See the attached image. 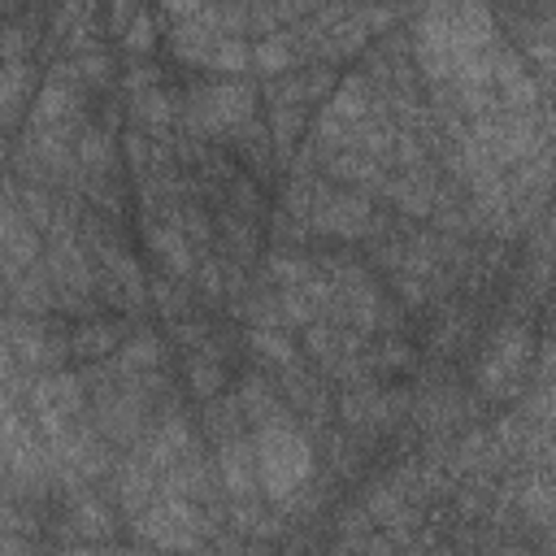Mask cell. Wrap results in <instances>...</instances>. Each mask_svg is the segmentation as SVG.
Instances as JSON below:
<instances>
[{
    "label": "cell",
    "instance_id": "obj_16",
    "mask_svg": "<svg viewBox=\"0 0 556 556\" xmlns=\"http://www.w3.org/2000/svg\"><path fill=\"white\" fill-rule=\"evenodd\" d=\"M534 374H539L543 382H556V334H552L543 348H534Z\"/></svg>",
    "mask_w": 556,
    "mask_h": 556
},
{
    "label": "cell",
    "instance_id": "obj_7",
    "mask_svg": "<svg viewBox=\"0 0 556 556\" xmlns=\"http://www.w3.org/2000/svg\"><path fill=\"white\" fill-rule=\"evenodd\" d=\"M161 361H165V348L152 330H135L122 339V348L113 352V369L122 378H139V382H156L161 378Z\"/></svg>",
    "mask_w": 556,
    "mask_h": 556
},
{
    "label": "cell",
    "instance_id": "obj_5",
    "mask_svg": "<svg viewBox=\"0 0 556 556\" xmlns=\"http://www.w3.org/2000/svg\"><path fill=\"white\" fill-rule=\"evenodd\" d=\"M217 469H222V486L230 491V500L248 504L261 486V469H256V443L235 430V434H222L217 439Z\"/></svg>",
    "mask_w": 556,
    "mask_h": 556
},
{
    "label": "cell",
    "instance_id": "obj_10",
    "mask_svg": "<svg viewBox=\"0 0 556 556\" xmlns=\"http://www.w3.org/2000/svg\"><path fill=\"white\" fill-rule=\"evenodd\" d=\"M387 413H391V400L374 387H356L343 400V421L348 426H378V421H387Z\"/></svg>",
    "mask_w": 556,
    "mask_h": 556
},
{
    "label": "cell",
    "instance_id": "obj_8",
    "mask_svg": "<svg viewBox=\"0 0 556 556\" xmlns=\"http://www.w3.org/2000/svg\"><path fill=\"white\" fill-rule=\"evenodd\" d=\"M122 339H126V330L117 326V321H104V317H87V321H78L70 334H65V343H70V356H78V361H104V356H113L117 348H122Z\"/></svg>",
    "mask_w": 556,
    "mask_h": 556
},
{
    "label": "cell",
    "instance_id": "obj_1",
    "mask_svg": "<svg viewBox=\"0 0 556 556\" xmlns=\"http://www.w3.org/2000/svg\"><path fill=\"white\" fill-rule=\"evenodd\" d=\"M252 443H256L261 491L274 504H287L291 495H300V486L313 478V443H308V434L295 421H287V413H274V417L252 426Z\"/></svg>",
    "mask_w": 556,
    "mask_h": 556
},
{
    "label": "cell",
    "instance_id": "obj_2",
    "mask_svg": "<svg viewBox=\"0 0 556 556\" xmlns=\"http://www.w3.org/2000/svg\"><path fill=\"white\" fill-rule=\"evenodd\" d=\"M530 361H534L530 330L521 321H504L486 339V348L478 356V369H473V382L491 400H513V395H521V378H526Z\"/></svg>",
    "mask_w": 556,
    "mask_h": 556
},
{
    "label": "cell",
    "instance_id": "obj_12",
    "mask_svg": "<svg viewBox=\"0 0 556 556\" xmlns=\"http://www.w3.org/2000/svg\"><path fill=\"white\" fill-rule=\"evenodd\" d=\"M252 352L274 369H295V348L278 326H252Z\"/></svg>",
    "mask_w": 556,
    "mask_h": 556
},
{
    "label": "cell",
    "instance_id": "obj_11",
    "mask_svg": "<svg viewBox=\"0 0 556 556\" xmlns=\"http://www.w3.org/2000/svg\"><path fill=\"white\" fill-rule=\"evenodd\" d=\"M521 508H526L534 521H556V469L534 473V478L521 486Z\"/></svg>",
    "mask_w": 556,
    "mask_h": 556
},
{
    "label": "cell",
    "instance_id": "obj_14",
    "mask_svg": "<svg viewBox=\"0 0 556 556\" xmlns=\"http://www.w3.org/2000/svg\"><path fill=\"white\" fill-rule=\"evenodd\" d=\"M530 417L543 426H556V382H543V391L530 400Z\"/></svg>",
    "mask_w": 556,
    "mask_h": 556
},
{
    "label": "cell",
    "instance_id": "obj_4",
    "mask_svg": "<svg viewBox=\"0 0 556 556\" xmlns=\"http://www.w3.org/2000/svg\"><path fill=\"white\" fill-rule=\"evenodd\" d=\"M304 226L317 230V235H330V239H361V235H369L378 226V213H374V204H369L365 191H352V187H313Z\"/></svg>",
    "mask_w": 556,
    "mask_h": 556
},
{
    "label": "cell",
    "instance_id": "obj_9",
    "mask_svg": "<svg viewBox=\"0 0 556 556\" xmlns=\"http://www.w3.org/2000/svg\"><path fill=\"white\" fill-rule=\"evenodd\" d=\"M30 83H35L30 61H26V56H4V91H0V104H4V122H9V126H17V117H22V96H26Z\"/></svg>",
    "mask_w": 556,
    "mask_h": 556
},
{
    "label": "cell",
    "instance_id": "obj_6",
    "mask_svg": "<svg viewBox=\"0 0 556 556\" xmlns=\"http://www.w3.org/2000/svg\"><path fill=\"white\" fill-rule=\"evenodd\" d=\"M495 96H500V109H517V113L543 104L539 78L526 70V61L513 48H500V56H495Z\"/></svg>",
    "mask_w": 556,
    "mask_h": 556
},
{
    "label": "cell",
    "instance_id": "obj_3",
    "mask_svg": "<svg viewBox=\"0 0 556 556\" xmlns=\"http://www.w3.org/2000/svg\"><path fill=\"white\" fill-rule=\"evenodd\" d=\"M182 117L195 135H235L243 122L256 117V91L239 78H213L187 91Z\"/></svg>",
    "mask_w": 556,
    "mask_h": 556
},
{
    "label": "cell",
    "instance_id": "obj_15",
    "mask_svg": "<svg viewBox=\"0 0 556 556\" xmlns=\"http://www.w3.org/2000/svg\"><path fill=\"white\" fill-rule=\"evenodd\" d=\"M139 9H143L139 0H113V4H109V30H113V35H126V26L135 22Z\"/></svg>",
    "mask_w": 556,
    "mask_h": 556
},
{
    "label": "cell",
    "instance_id": "obj_13",
    "mask_svg": "<svg viewBox=\"0 0 556 556\" xmlns=\"http://www.w3.org/2000/svg\"><path fill=\"white\" fill-rule=\"evenodd\" d=\"M122 48H126L130 56H148V52L156 48V26H152V13H148V9H139V13H135V22L126 26Z\"/></svg>",
    "mask_w": 556,
    "mask_h": 556
}]
</instances>
